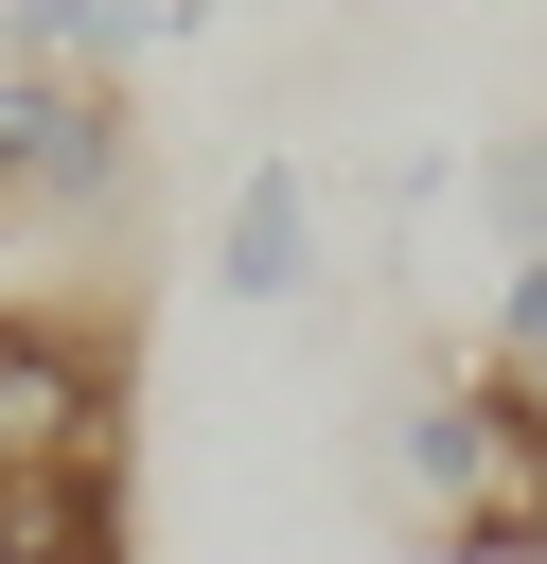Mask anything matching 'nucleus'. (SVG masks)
<instances>
[{"label": "nucleus", "mask_w": 547, "mask_h": 564, "mask_svg": "<svg viewBox=\"0 0 547 564\" xmlns=\"http://www.w3.org/2000/svg\"><path fill=\"white\" fill-rule=\"evenodd\" d=\"M388 494L441 564H547V388L494 352H441L388 405Z\"/></svg>", "instance_id": "obj_1"}, {"label": "nucleus", "mask_w": 547, "mask_h": 564, "mask_svg": "<svg viewBox=\"0 0 547 564\" xmlns=\"http://www.w3.org/2000/svg\"><path fill=\"white\" fill-rule=\"evenodd\" d=\"M124 300H0V494L35 476H124Z\"/></svg>", "instance_id": "obj_2"}, {"label": "nucleus", "mask_w": 547, "mask_h": 564, "mask_svg": "<svg viewBox=\"0 0 547 564\" xmlns=\"http://www.w3.org/2000/svg\"><path fill=\"white\" fill-rule=\"evenodd\" d=\"M124 194H141V123H124V88L0 70V229H106Z\"/></svg>", "instance_id": "obj_3"}, {"label": "nucleus", "mask_w": 547, "mask_h": 564, "mask_svg": "<svg viewBox=\"0 0 547 564\" xmlns=\"http://www.w3.org/2000/svg\"><path fill=\"white\" fill-rule=\"evenodd\" d=\"M318 264H335V212H318V159L300 141H265L229 194H212V300H247V317H282V300H318Z\"/></svg>", "instance_id": "obj_4"}, {"label": "nucleus", "mask_w": 547, "mask_h": 564, "mask_svg": "<svg viewBox=\"0 0 547 564\" xmlns=\"http://www.w3.org/2000/svg\"><path fill=\"white\" fill-rule=\"evenodd\" d=\"M159 35L176 0H0V70H53V88H124Z\"/></svg>", "instance_id": "obj_5"}, {"label": "nucleus", "mask_w": 547, "mask_h": 564, "mask_svg": "<svg viewBox=\"0 0 547 564\" xmlns=\"http://www.w3.org/2000/svg\"><path fill=\"white\" fill-rule=\"evenodd\" d=\"M0 564H124V476H35V494H0Z\"/></svg>", "instance_id": "obj_6"}, {"label": "nucleus", "mask_w": 547, "mask_h": 564, "mask_svg": "<svg viewBox=\"0 0 547 564\" xmlns=\"http://www.w3.org/2000/svg\"><path fill=\"white\" fill-rule=\"evenodd\" d=\"M459 194H476V229H494V264H547V123H512V141H494V159H476Z\"/></svg>", "instance_id": "obj_7"}, {"label": "nucleus", "mask_w": 547, "mask_h": 564, "mask_svg": "<svg viewBox=\"0 0 547 564\" xmlns=\"http://www.w3.org/2000/svg\"><path fill=\"white\" fill-rule=\"evenodd\" d=\"M476 352L547 388V264H494V282H476Z\"/></svg>", "instance_id": "obj_8"}]
</instances>
